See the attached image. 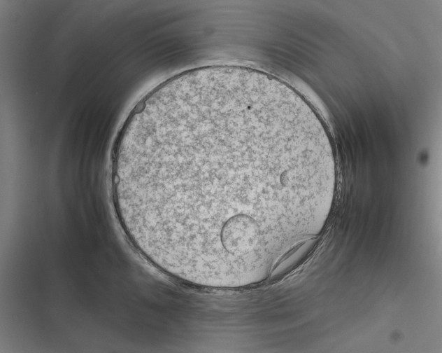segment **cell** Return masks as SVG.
<instances>
[{"mask_svg": "<svg viewBox=\"0 0 442 353\" xmlns=\"http://www.w3.org/2000/svg\"><path fill=\"white\" fill-rule=\"evenodd\" d=\"M325 157L278 103L219 92L158 113L127 141L114 191L124 228L206 280L264 276L317 226Z\"/></svg>", "mask_w": 442, "mask_h": 353, "instance_id": "obj_1", "label": "cell"}]
</instances>
